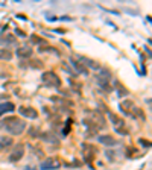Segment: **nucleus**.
<instances>
[{"mask_svg":"<svg viewBox=\"0 0 152 170\" xmlns=\"http://www.w3.org/2000/svg\"><path fill=\"white\" fill-rule=\"evenodd\" d=\"M43 80L49 87H59L61 85V79L58 78V74H55L53 71H49V73H44L43 74Z\"/></svg>","mask_w":152,"mask_h":170,"instance_id":"2","label":"nucleus"},{"mask_svg":"<svg viewBox=\"0 0 152 170\" xmlns=\"http://www.w3.org/2000/svg\"><path fill=\"white\" fill-rule=\"evenodd\" d=\"M12 144V137L9 135H0V149L9 147Z\"/></svg>","mask_w":152,"mask_h":170,"instance_id":"7","label":"nucleus"},{"mask_svg":"<svg viewBox=\"0 0 152 170\" xmlns=\"http://www.w3.org/2000/svg\"><path fill=\"white\" fill-rule=\"evenodd\" d=\"M3 126L8 129V132L18 135V134H22L24 131L26 123H24V121H22L18 117H9V119L3 120Z\"/></svg>","mask_w":152,"mask_h":170,"instance_id":"1","label":"nucleus"},{"mask_svg":"<svg viewBox=\"0 0 152 170\" xmlns=\"http://www.w3.org/2000/svg\"><path fill=\"white\" fill-rule=\"evenodd\" d=\"M133 106H134L133 100H125V102H122V103H120V110L125 111L126 114H129V111H133Z\"/></svg>","mask_w":152,"mask_h":170,"instance_id":"9","label":"nucleus"},{"mask_svg":"<svg viewBox=\"0 0 152 170\" xmlns=\"http://www.w3.org/2000/svg\"><path fill=\"white\" fill-rule=\"evenodd\" d=\"M108 115H110V119L113 120V123H114V125H123V120H120V119H119L117 115H114L113 112H110V111H108Z\"/></svg>","mask_w":152,"mask_h":170,"instance_id":"16","label":"nucleus"},{"mask_svg":"<svg viewBox=\"0 0 152 170\" xmlns=\"http://www.w3.org/2000/svg\"><path fill=\"white\" fill-rule=\"evenodd\" d=\"M61 20H62V22H71L70 17H61Z\"/></svg>","mask_w":152,"mask_h":170,"instance_id":"19","label":"nucleus"},{"mask_svg":"<svg viewBox=\"0 0 152 170\" xmlns=\"http://www.w3.org/2000/svg\"><path fill=\"white\" fill-rule=\"evenodd\" d=\"M11 58H12V52L11 50H6V49L0 50V59H11Z\"/></svg>","mask_w":152,"mask_h":170,"instance_id":"15","label":"nucleus"},{"mask_svg":"<svg viewBox=\"0 0 152 170\" xmlns=\"http://www.w3.org/2000/svg\"><path fill=\"white\" fill-rule=\"evenodd\" d=\"M15 32H17V35H20V37H24V32H22V31H18V29H15Z\"/></svg>","mask_w":152,"mask_h":170,"instance_id":"20","label":"nucleus"},{"mask_svg":"<svg viewBox=\"0 0 152 170\" xmlns=\"http://www.w3.org/2000/svg\"><path fill=\"white\" fill-rule=\"evenodd\" d=\"M20 114L24 115V117H28V119H37V111L34 110V108H24V106H22V108H20Z\"/></svg>","mask_w":152,"mask_h":170,"instance_id":"6","label":"nucleus"},{"mask_svg":"<svg viewBox=\"0 0 152 170\" xmlns=\"http://www.w3.org/2000/svg\"><path fill=\"white\" fill-rule=\"evenodd\" d=\"M0 43H3V44L5 43H14V37L9 35V37H6V40H0Z\"/></svg>","mask_w":152,"mask_h":170,"instance_id":"17","label":"nucleus"},{"mask_svg":"<svg viewBox=\"0 0 152 170\" xmlns=\"http://www.w3.org/2000/svg\"><path fill=\"white\" fill-rule=\"evenodd\" d=\"M58 167H61V161H59L58 158H50V160L44 161L41 164L43 170H53V169H58Z\"/></svg>","mask_w":152,"mask_h":170,"instance_id":"3","label":"nucleus"},{"mask_svg":"<svg viewBox=\"0 0 152 170\" xmlns=\"http://www.w3.org/2000/svg\"><path fill=\"white\" fill-rule=\"evenodd\" d=\"M14 103H11V102H5V103H0V115L5 114V112H11L14 111Z\"/></svg>","mask_w":152,"mask_h":170,"instance_id":"8","label":"nucleus"},{"mask_svg":"<svg viewBox=\"0 0 152 170\" xmlns=\"http://www.w3.org/2000/svg\"><path fill=\"white\" fill-rule=\"evenodd\" d=\"M23 153H24V147L23 146H17L14 151H12V153L9 155V161H18V160H22Z\"/></svg>","mask_w":152,"mask_h":170,"instance_id":"4","label":"nucleus"},{"mask_svg":"<svg viewBox=\"0 0 152 170\" xmlns=\"http://www.w3.org/2000/svg\"><path fill=\"white\" fill-rule=\"evenodd\" d=\"M32 41H34V43H37V44H41V43H44L43 40H40L37 35H32Z\"/></svg>","mask_w":152,"mask_h":170,"instance_id":"18","label":"nucleus"},{"mask_svg":"<svg viewBox=\"0 0 152 170\" xmlns=\"http://www.w3.org/2000/svg\"><path fill=\"white\" fill-rule=\"evenodd\" d=\"M17 53H18V56H22V58H29L32 55V50L29 47H22V49L17 50Z\"/></svg>","mask_w":152,"mask_h":170,"instance_id":"13","label":"nucleus"},{"mask_svg":"<svg viewBox=\"0 0 152 170\" xmlns=\"http://www.w3.org/2000/svg\"><path fill=\"white\" fill-rule=\"evenodd\" d=\"M97 141L102 143V144H105V146H108V147L117 144V141L113 137H110V135H101V137H97Z\"/></svg>","mask_w":152,"mask_h":170,"instance_id":"5","label":"nucleus"},{"mask_svg":"<svg viewBox=\"0 0 152 170\" xmlns=\"http://www.w3.org/2000/svg\"><path fill=\"white\" fill-rule=\"evenodd\" d=\"M97 85L102 87L105 91H113V87H111L110 82H107V80H99V79H97Z\"/></svg>","mask_w":152,"mask_h":170,"instance_id":"14","label":"nucleus"},{"mask_svg":"<svg viewBox=\"0 0 152 170\" xmlns=\"http://www.w3.org/2000/svg\"><path fill=\"white\" fill-rule=\"evenodd\" d=\"M97 79H99V80H107V82H110V79H111V73H110V70L102 69L101 73H99V76H97Z\"/></svg>","mask_w":152,"mask_h":170,"instance_id":"10","label":"nucleus"},{"mask_svg":"<svg viewBox=\"0 0 152 170\" xmlns=\"http://www.w3.org/2000/svg\"><path fill=\"white\" fill-rule=\"evenodd\" d=\"M71 65H73L79 73H82V74H85V76H87L88 71H87V69H85V65H82L81 62H78V61H73V59H71Z\"/></svg>","mask_w":152,"mask_h":170,"instance_id":"11","label":"nucleus"},{"mask_svg":"<svg viewBox=\"0 0 152 170\" xmlns=\"http://www.w3.org/2000/svg\"><path fill=\"white\" fill-rule=\"evenodd\" d=\"M81 61H84V65L87 64L90 69H93V70H97L99 69V64H96V61H93V59H90V58H81Z\"/></svg>","mask_w":152,"mask_h":170,"instance_id":"12","label":"nucleus"}]
</instances>
